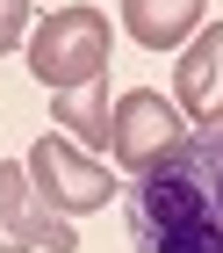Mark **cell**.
Instances as JSON below:
<instances>
[{"label": "cell", "mask_w": 223, "mask_h": 253, "mask_svg": "<svg viewBox=\"0 0 223 253\" xmlns=\"http://www.w3.org/2000/svg\"><path fill=\"white\" fill-rule=\"evenodd\" d=\"M108 15L101 7H58L51 22L29 29V73L51 87V94H72L87 80H108Z\"/></svg>", "instance_id": "2"}, {"label": "cell", "mask_w": 223, "mask_h": 253, "mask_svg": "<svg viewBox=\"0 0 223 253\" xmlns=\"http://www.w3.org/2000/svg\"><path fill=\"white\" fill-rule=\"evenodd\" d=\"M130 253H223V123L187 130L123 188Z\"/></svg>", "instance_id": "1"}, {"label": "cell", "mask_w": 223, "mask_h": 253, "mask_svg": "<svg viewBox=\"0 0 223 253\" xmlns=\"http://www.w3.org/2000/svg\"><path fill=\"white\" fill-rule=\"evenodd\" d=\"M22 167H29V188L43 195V210H58V217L108 210V195H123V188H115V174H108V159L79 152V145H65V137H51V130L29 145Z\"/></svg>", "instance_id": "3"}, {"label": "cell", "mask_w": 223, "mask_h": 253, "mask_svg": "<svg viewBox=\"0 0 223 253\" xmlns=\"http://www.w3.org/2000/svg\"><path fill=\"white\" fill-rule=\"evenodd\" d=\"M29 37V0H0V58Z\"/></svg>", "instance_id": "9"}, {"label": "cell", "mask_w": 223, "mask_h": 253, "mask_svg": "<svg viewBox=\"0 0 223 253\" xmlns=\"http://www.w3.org/2000/svg\"><path fill=\"white\" fill-rule=\"evenodd\" d=\"M0 253H79L72 217L43 210L22 159H0Z\"/></svg>", "instance_id": "5"}, {"label": "cell", "mask_w": 223, "mask_h": 253, "mask_svg": "<svg viewBox=\"0 0 223 253\" xmlns=\"http://www.w3.org/2000/svg\"><path fill=\"white\" fill-rule=\"evenodd\" d=\"M173 101H180V116H194L202 130L223 123V22H202V37L180 51V65H173Z\"/></svg>", "instance_id": "6"}, {"label": "cell", "mask_w": 223, "mask_h": 253, "mask_svg": "<svg viewBox=\"0 0 223 253\" xmlns=\"http://www.w3.org/2000/svg\"><path fill=\"white\" fill-rule=\"evenodd\" d=\"M209 22V0H123V29L144 51H187Z\"/></svg>", "instance_id": "7"}, {"label": "cell", "mask_w": 223, "mask_h": 253, "mask_svg": "<svg viewBox=\"0 0 223 253\" xmlns=\"http://www.w3.org/2000/svg\"><path fill=\"white\" fill-rule=\"evenodd\" d=\"M51 116L65 137H79V145H94V152H108V80H87V87H72V94H51Z\"/></svg>", "instance_id": "8"}, {"label": "cell", "mask_w": 223, "mask_h": 253, "mask_svg": "<svg viewBox=\"0 0 223 253\" xmlns=\"http://www.w3.org/2000/svg\"><path fill=\"white\" fill-rule=\"evenodd\" d=\"M180 137H187L180 101L151 94V87H130V94L115 101V116H108V159L123 167V174H151Z\"/></svg>", "instance_id": "4"}]
</instances>
